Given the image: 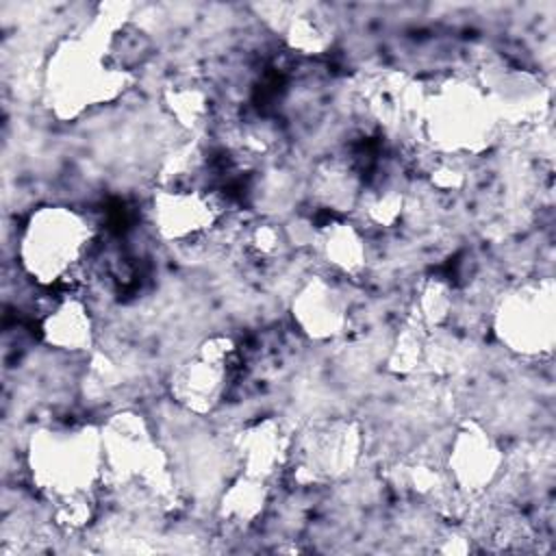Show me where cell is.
Instances as JSON below:
<instances>
[{"label":"cell","mask_w":556,"mask_h":556,"mask_svg":"<svg viewBox=\"0 0 556 556\" xmlns=\"http://www.w3.org/2000/svg\"><path fill=\"white\" fill-rule=\"evenodd\" d=\"M424 128L447 152H478L493 137L491 98L476 85L454 80L424 93Z\"/></svg>","instance_id":"cell-4"},{"label":"cell","mask_w":556,"mask_h":556,"mask_svg":"<svg viewBox=\"0 0 556 556\" xmlns=\"http://www.w3.org/2000/svg\"><path fill=\"white\" fill-rule=\"evenodd\" d=\"M215 202L195 189H161L152 198V219L163 239L187 243L204 237L217 224Z\"/></svg>","instance_id":"cell-9"},{"label":"cell","mask_w":556,"mask_h":556,"mask_svg":"<svg viewBox=\"0 0 556 556\" xmlns=\"http://www.w3.org/2000/svg\"><path fill=\"white\" fill-rule=\"evenodd\" d=\"M126 72L87 39H67L48 59L46 93L59 117H74L89 106L113 100Z\"/></svg>","instance_id":"cell-3"},{"label":"cell","mask_w":556,"mask_h":556,"mask_svg":"<svg viewBox=\"0 0 556 556\" xmlns=\"http://www.w3.org/2000/svg\"><path fill=\"white\" fill-rule=\"evenodd\" d=\"M502 452L478 424H465L450 443V482L465 495H478L500 476Z\"/></svg>","instance_id":"cell-8"},{"label":"cell","mask_w":556,"mask_h":556,"mask_svg":"<svg viewBox=\"0 0 556 556\" xmlns=\"http://www.w3.org/2000/svg\"><path fill=\"white\" fill-rule=\"evenodd\" d=\"M93 226L70 206L37 208L20 235V263L41 287L72 285L83 271Z\"/></svg>","instance_id":"cell-1"},{"label":"cell","mask_w":556,"mask_h":556,"mask_svg":"<svg viewBox=\"0 0 556 556\" xmlns=\"http://www.w3.org/2000/svg\"><path fill=\"white\" fill-rule=\"evenodd\" d=\"M495 332L508 350L541 356L554 345V289L549 280L517 287L495 306Z\"/></svg>","instance_id":"cell-5"},{"label":"cell","mask_w":556,"mask_h":556,"mask_svg":"<svg viewBox=\"0 0 556 556\" xmlns=\"http://www.w3.org/2000/svg\"><path fill=\"white\" fill-rule=\"evenodd\" d=\"M293 317L311 337H337L348 324V302L334 282L315 278L293 300Z\"/></svg>","instance_id":"cell-10"},{"label":"cell","mask_w":556,"mask_h":556,"mask_svg":"<svg viewBox=\"0 0 556 556\" xmlns=\"http://www.w3.org/2000/svg\"><path fill=\"white\" fill-rule=\"evenodd\" d=\"M41 334L50 348L63 352L87 350L93 341V321L85 302L78 298L56 300L41 321Z\"/></svg>","instance_id":"cell-12"},{"label":"cell","mask_w":556,"mask_h":556,"mask_svg":"<svg viewBox=\"0 0 556 556\" xmlns=\"http://www.w3.org/2000/svg\"><path fill=\"white\" fill-rule=\"evenodd\" d=\"M267 482L254 476H239L222 495L219 510L232 526L252 523L267 504Z\"/></svg>","instance_id":"cell-14"},{"label":"cell","mask_w":556,"mask_h":556,"mask_svg":"<svg viewBox=\"0 0 556 556\" xmlns=\"http://www.w3.org/2000/svg\"><path fill=\"white\" fill-rule=\"evenodd\" d=\"M235 348L226 337L206 339L195 356L182 363L172 376L174 400L195 415L211 413L226 391L228 361Z\"/></svg>","instance_id":"cell-7"},{"label":"cell","mask_w":556,"mask_h":556,"mask_svg":"<svg viewBox=\"0 0 556 556\" xmlns=\"http://www.w3.org/2000/svg\"><path fill=\"white\" fill-rule=\"evenodd\" d=\"M302 482H326L352 471L361 456V430L354 421H319L302 432L293 452Z\"/></svg>","instance_id":"cell-6"},{"label":"cell","mask_w":556,"mask_h":556,"mask_svg":"<svg viewBox=\"0 0 556 556\" xmlns=\"http://www.w3.org/2000/svg\"><path fill=\"white\" fill-rule=\"evenodd\" d=\"M235 454L243 467V473L267 482L289 452L280 426L274 419H263L239 432Z\"/></svg>","instance_id":"cell-11"},{"label":"cell","mask_w":556,"mask_h":556,"mask_svg":"<svg viewBox=\"0 0 556 556\" xmlns=\"http://www.w3.org/2000/svg\"><path fill=\"white\" fill-rule=\"evenodd\" d=\"M28 467L37 489L54 502L91 495L104 480L102 432L93 426L39 430L28 443Z\"/></svg>","instance_id":"cell-2"},{"label":"cell","mask_w":556,"mask_h":556,"mask_svg":"<svg viewBox=\"0 0 556 556\" xmlns=\"http://www.w3.org/2000/svg\"><path fill=\"white\" fill-rule=\"evenodd\" d=\"M315 241L324 261L343 274H356L365 267V239L352 224H328L315 232Z\"/></svg>","instance_id":"cell-13"}]
</instances>
